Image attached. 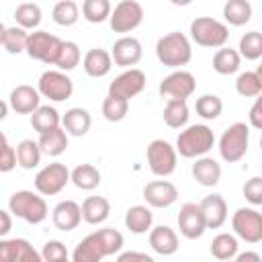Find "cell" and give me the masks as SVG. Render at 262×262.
Here are the masks:
<instances>
[{
	"label": "cell",
	"instance_id": "obj_1",
	"mask_svg": "<svg viewBox=\"0 0 262 262\" xmlns=\"http://www.w3.org/2000/svg\"><path fill=\"white\" fill-rule=\"evenodd\" d=\"M123 233L113 229V227H104L98 231H92L90 235H86L74 250L72 260L74 262H100L106 256H115L121 252L123 248Z\"/></svg>",
	"mask_w": 262,
	"mask_h": 262
},
{
	"label": "cell",
	"instance_id": "obj_2",
	"mask_svg": "<svg viewBox=\"0 0 262 262\" xmlns=\"http://www.w3.org/2000/svg\"><path fill=\"white\" fill-rule=\"evenodd\" d=\"M156 57L162 66L168 68H182L192 59V47L184 33L172 31L158 39L156 43Z\"/></svg>",
	"mask_w": 262,
	"mask_h": 262
},
{
	"label": "cell",
	"instance_id": "obj_3",
	"mask_svg": "<svg viewBox=\"0 0 262 262\" xmlns=\"http://www.w3.org/2000/svg\"><path fill=\"white\" fill-rule=\"evenodd\" d=\"M215 145V135L209 125H188L176 137V154L182 158H201L207 156Z\"/></svg>",
	"mask_w": 262,
	"mask_h": 262
},
{
	"label": "cell",
	"instance_id": "obj_4",
	"mask_svg": "<svg viewBox=\"0 0 262 262\" xmlns=\"http://www.w3.org/2000/svg\"><path fill=\"white\" fill-rule=\"evenodd\" d=\"M8 211L31 223V225H37V223H43L49 215V207L43 199V194L39 192H33V190H16L10 194L8 199Z\"/></svg>",
	"mask_w": 262,
	"mask_h": 262
},
{
	"label": "cell",
	"instance_id": "obj_5",
	"mask_svg": "<svg viewBox=\"0 0 262 262\" xmlns=\"http://www.w3.org/2000/svg\"><path fill=\"white\" fill-rule=\"evenodd\" d=\"M190 39L209 49H219L227 43L229 39V29L225 23L211 18V16H196L190 23Z\"/></svg>",
	"mask_w": 262,
	"mask_h": 262
},
{
	"label": "cell",
	"instance_id": "obj_6",
	"mask_svg": "<svg viewBox=\"0 0 262 262\" xmlns=\"http://www.w3.org/2000/svg\"><path fill=\"white\" fill-rule=\"evenodd\" d=\"M248 143H250V127L246 123L237 121V123L229 125L221 133V137H219V154L227 164H235L246 156Z\"/></svg>",
	"mask_w": 262,
	"mask_h": 262
},
{
	"label": "cell",
	"instance_id": "obj_7",
	"mask_svg": "<svg viewBox=\"0 0 262 262\" xmlns=\"http://www.w3.org/2000/svg\"><path fill=\"white\" fill-rule=\"evenodd\" d=\"M59 47H61V39L47 33V31H33L29 33L27 37V55L31 59H39L47 66H53L55 59H57V53H59Z\"/></svg>",
	"mask_w": 262,
	"mask_h": 262
},
{
	"label": "cell",
	"instance_id": "obj_8",
	"mask_svg": "<svg viewBox=\"0 0 262 262\" xmlns=\"http://www.w3.org/2000/svg\"><path fill=\"white\" fill-rule=\"evenodd\" d=\"M70 182V170L61 162H51L35 174V190L43 196H53Z\"/></svg>",
	"mask_w": 262,
	"mask_h": 262
},
{
	"label": "cell",
	"instance_id": "obj_9",
	"mask_svg": "<svg viewBox=\"0 0 262 262\" xmlns=\"http://www.w3.org/2000/svg\"><path fill=\"white\" fill-rule=\"evenodd\" d=\"M231 227L233 233L248 244L262 242V213L254 207H239L231 217Z\"/></svg>",
	"mask_w": 262,
	"mask_h": 262
},
{
	"label": "cell",
	"instance_id": "obj_10",
	"mask_svg": "<svg viewBox=\"0 0 262 262\" xmlns=\"http://www.w3.org/2000/svg\"><path fill=\"white\" fill-rule=\"evenodd\" d=\"M37 90L43 98H49L53 102H61V100H68L72 96L74 82L61 70H47L41 74V78L37 82Z\"/></svg>",
	"mask_w": 262,
	"mask_h": 262
},
{
	"label": "cell",
	"instance_id": "obj_11",
	"mask_svg": "<svg viewBox=\"0 0 262 262\" xmlns=\"http://www.w3.org/2000/svg\"><path fill=\"white\" fill-rule=\"evenodd\" d=\"M143 20V6L137 0H121L108 14V25L115 33H131Z\"/></svg>",
	"mask_w": 262,
	"mask_h": 262
},
{
	"label": "cell",
	"instance_id": "obj_12",
	"mask_svg": "<svg viewBox=\"0 0 262 262\" xmlns=\"http://www.w3.org/2000/svg\"><path fill=\"white\" fill-rule=\"evenodd\" d=\"M147 166L156 176H170L176 170V147H172L166 139H154L147 145Z\"/></svg>",
	"mask_w": 262,
	"mask_h": 262
},
{
	"label": "cell",
	"instance_id": "obj_13",
	"mask_svg": "<svg viewBox=\"0 0 262 262\" xmlns=\"http://www.w3.org/2000/svg\"><path fill=\"white\" fill-rule=\"evenodd\" d=\"M194 88H196V80L186 70H174L160 82V94L166 100H172V98L186 100L194 92Z\"/></svg>",
	"mask_w": 262,
	"mask_h": 262
},
{
	"label": "cell",
	"instance_id": "obj_14",
	"mask_svg": "<svg viewBox=\"0 0 262 262\" xmlns=\"http://www.w3.org/2000/svg\"><path fill=\"white\" fill-rule=\"evenodd\" d=\"M143 88H145V74L137 68H129L108 84V94L129 100L139 92H143Z\"/></svg>",
	"mask_w": 262,
	"mask_h": 262
},
{
	"label": "cell",
	"instance_id": "obj_15",
	"mask_svg": "<svg viewBox=\"0 0 262 262\" xmlns=\"http://www.w3.org/2000/svg\"><path fill=\"white\" fill-rule=\"evenodd\" d=\"M178 229L186 239H199L205 231V217L201 213V207L196 203H184L178 213Z\"/></svg>",
	"mask_w": 262,
	"mask_h": 262
},
{
	"label": "cell",
	"instance_id": "obj_16",
	"mask_svg": "<svg viewBox=\"0 0 262 262\" xmlns=\"http://www.w3.org/2000/svg\"><path fill=\"white\" fill-rule=\"evenodd\" d=\"M41 254L23 237L0 239V262H39Z\"/></svg>",
	"mask_w": 262,
	"mask_h": 262
},
{
	"label": "cell",
	"instance_id": "obj_17",
	"mask_svg": "<svg viewBox=\"0 0 262 262\" xmlns=\"http://www.w3.org/2000/svg\"><path fill=\"white\" fill-rule=\"evenodd\" d=\"M143 55V47L139 43V39L135 37H121L115 41V45L111 47V59L115 66H121V68H131L135 63H139Z\"/></svg>",
	"mask_w": 262,
	"mask_h": 262
},
{
	"label": "cell",
	"instance_id": "obj_18",
	"mask_svg": "<svg viewBox=\"0 0 262 262\" xmlns=\"http://www.w3.org/2000/svg\"><path fill=\"white\" fill-rule=\"evenodd\" d=\"M143 199L154 209H166L176 203L178 188L168 180H154L143 186Z\"/></svg>",
	"mask_w": 262,
	"mask_h": 262
},
{
	"label": "cell",
	"instance_id": "obj_19",
	"mask_svg": "<svg viewBox=\"0 0 262 262\" xmlns=\"http://www.w3.org/2000/svg\"><path fill=\"white\" fill-rule=\"evenodd\" d=\"M199 207H201V213L205 217L207 229H219L227 221V203L219 192L207 194L199 203Z\"/></svg>",
	"mask_w": 262,
	"mask_h": 262
},
{
	"label": "cell",
	"instance_id": "obj_20",
	"mask_svg": "<svg viewBox=\"0 0 262 262\" xmlns=\"http://www.w3.org/2000/svg\"><path fill=\"white\" fill-rule=\"evenodd\" d=\"M39 104H41V94L37 88L29 86V84H20V86L12 88V92L8 96V106L18 115H31Z\"/></svg>",
	"mask_w": 262,
	"mask_h": 262
},
{
	"label": "cell",
	"instance_id": "obj_21",
	"mask_svg": "<svg viewBox=\"0 0 262 262\" xmlns=\"http://www.w3.org/2000/svg\"><path fill=\"white\" fill-rule=\"evenodd\" d=\"M51 221H53L55 229H59V231H72L82 221V209H80V205L76 201H61V203H57L53 207Z\"/></svg>",
	"mask_w": 262,
	"mask_h": 262
},
{
	"label": "cell",
	"instance_id": "obj_22",
	"mask_svg": "<svg viewBox=\"0 0 262 262\" xmlns=\"http://www.w3.org/2000/svg\"><path fill=\"white\" fill-rule=\"evenodd\" d=\"M192 178L201 186H217L221 180V164L209 156L194 158L192 164Z\"/></svg>",
	"mask_w": 262,
	"mask_h": 262
},
{
	"label": "cell",
	"instance_id": "obj_23",
	"mask_svg": "<svg viewBox=\"0 0 262 262\" xmlns=\"http://www.w3.org/2000/svg\"><path fill=\"white\" fill-rule=\"evenodd\" d=\"M149 246L160 256H172L178 250V233L168 225L149 229Z\"/></svg>",
	"mask_w": 262,
	"mask_h": 262
},
{
	"label": "cell",
	"instance_id": "obj_24",
	"mask_svg": "<svg viewBox=\"0 0 262 262\" xmlns=\"http://www.w3.org/2000/svg\"><path fill=\"white\" fill-rule=\"evenodd\" d=\"M90 125H92V117L82 106H72L61 117V127L66 129L68 135H74V137L86 135L90 131Z\"/></svg>",
	"mask_w": 262,
	"mask_h": 262
},
{
	"label": "cell",
	"instance_id": "obj_25",
	"mask_svg": "<svg viewBox=\"0 0 262 262\" xmlns=\"http://www.w3.org/2000/svg\"><path fill=\"white\" fill-rule=\"evenodd\" d=\"M82 66H84V72L90 78H104L113 68V59H111V53L106 49L94 47V49L86 51V55L82 59Z\"/></svg>",
	"mask_w": 262,
	"mask_h": 262
},
{
	"label": "cell",
	"instance_id": "obj_26",
	"mask_svg": "<svg viewBox=\"0 0 262 262\" xmlns=\"http://www.w3.org/2000/svg\"><path fill=\"white\" fill-rule=\"evenodd\" d=\"M39 147L41 154L49 156V158H57L68 149V133L63 127H53L45 133H39Z\"/></svg>",
	"mask_w": 262,
	"mask_h": 262
},
{
	"label": "cell",
	"instance_id": "obj_27",
	"mask_svg": "<svg viewBox=\"0 0 262 262\" xmlns=\"http://www.w3.org/2000/svg\"><path fill=\"white\" fill-rule=\"evenodd\" d=\"M80 209H82V219L86 223H90V225H98V223L106 221L108 215H111V203H108V199L96 196V194L94 196H86L84 203L80 205Z\"/></svg>",
	"mask_w": 262,
	"mask_h": 262
},
{
	"label": "cell",
	"instance_id": "obj_28",
	"mask_svg": "<svg viewBox=\"0 0 262 262\" xmlns=\"http://www.w3.org/2000/svg\"><path fill=\"white\" fill-rule=\"evenodd\" d=\"M151 223H154V213L145 205H133L125 213V227L135 235L147 233L151 229Z\"/></svg>",
	"mask_w": 262,
	"mask_h": 262
},
{
	"label": "cell",
	"instance_id": "obj_29",
	"mask_svg": "<svg viewBox=\"0 0 262 262\" xmlns=\"http://www.w3.org/2000/svg\"><path fill=\"white\" fill-rule=\"evenodd\" d=\"M252 12L254 10H252L250 0H227L223 4V18L231 27H242V25L250 23Z\"/></svg>",
	"mask_w": 262,
	"mask_h": 262
},
{
	"label": "cell",
	"instance_id": "obj_30",
	"mask_svg": "<svg viewBox=\"0 0 262 262\" xmlns=\"http://www.w3.org/2000/svg\"><path fill=\"white\" fill-rule=\"evenodd\" d=\"M239 63H242V57L237 53V49H231V47H219L213 55V70L221 76H229V74H235L239 70Z\"/></svg>",
	"mask_w": 262,
	"mask_h": 262
},
{
	"label": "cell",
	"instance_id": "obj_31",
	"mask_svg": "<svg viewBox=\"0 0 262 262\" xmlns=\"http://www.w3.org/2000/svg\"><path fill=\"white\" fill-rule=\"evenodd\" d=\"M70 182L80 190H94L100 184V172L92 164H80L70 172Z\"/></svg>",
	"mask_w": 262,
	"mask_h": 262
},
{
	"label": "cell",
	"instance_id": "obj_32",
	"mask_svg": "<svg viewBox=\"0 0 262 262\" xmlns=\"http://www.w3.org/2000/svg\"><path fill=\"white\" fill-rule=\"evenodd\" d=\"M59 123H61L59 113L49 104H39L31 113V127L37 133H45V131H49L53 127H59Z\"/></svg>",
	"mask_w": 262,
	"mask_h": 262
},
{
	"label": "cell",
	"instance_id": "obj_33",
	"mask_svg": "<svg viewBox=\"0 0 262 262\" xmlns=\"http://www.w3.org/2000/svg\"><path fill=\"white\" fill-rule=\"evenodd\" d=\"M235 90L244 98H256L262 92V68L256 72H242L235 80Z\"/></svg>",
	"mask_w": 262,
	"mask_h": 262
},
{
	"label": "cell",
	"instance_id": "obj_34",
	"mask_svg": "<svg viewBox=\"0 0 262 262\" xmlns=\"http://www.w3.org/2000/svg\"><path fill=\"white\" fill-rule=\"evenodd\" d=\"M188 104L186 100H178V98H172V100H166V106H164V123L172 129H182L186 123H188Z\"/></svg>",
	"mask_w": 262,
	"mask_h": 262
},
{
	"label": "cell",
	"instance_id": "obj_35",
	"mask_svg": "<svg viewBox=\"0 0 262 262\" xmlns=\"http://www.w3.org/2000/svg\"><path fill=\"white\" fill-rule=\"evenodd\" d=\"M16 164L25 170H33L41 164V147L37 141L33 139H23L18 145H16Z\"/></svg>",
	"mask_w": 262,
	"mask_h": 262
},
{
	"label": "cell",
	"instance_id": "obj_36",
	"mask_svg": "<svg viewBox=\"0 0 262 262\" xmlns=\"http://www.w3.org/2000/svg\"><path fill=\"white\" fill-rule=\"evenodd\" d=\"M51 18L59 27H72L80 18V8L74 0H57L51 10Z\"/></svg>",
	"mask_w": 262,
	"mask_h": 262
},
{
	"label": "cell",
	"instance_id": "obj_37",
	"mask_svg": "<svg viewBox=\"0 0 262 262\" xmlns=\"http://www.w3.org/2000/svg\"><path fill=\"white\" fill-rule=\"evenodd\" d=\"M237 237L231 233H219L213 237L211 242V254L217 260H233V256L237 254Z\"/></svg>",
	"mask_w": 262,
	"mask_h": 262
},
{
	"label": "cell",
	"instance_id": "obj_38",
	"mask_svg": "<svg viewBox=\"0 0 262 262\" xmlns=\"http://www.w3.org/2000/svg\"><path fill=\"white\" fill-rule=\"evenodd\" d=\"M14 20L18 27H23L27 31H31V29L35 31L41 25V8L33 2H23L14 10Z\"/></svg>",
	"mask_w": 262,
	"mask_h": 262
},
{
	"label": "cell",
	"instance_id": "obj_39",
	"mask_svg": "<svg viewBox=\"0 0 262 262\" xmlns=\"http://www.w3.org/2000/svg\"><path fill=\"white\" fill-rule=\"evenodd\" d=\"M237 53H239V57H244V59H248V61L260 59V57H262V33L250 31V33L242 35Z\"/></svg>",
	"mask_w": 262,
	"mask_h": 262
},
{
	"label": "cell",
	"instance_id": "obj_40",
	"mask_svg": "<svg viewBox=\"0 0 262 262\" xmlns=\"http://www.w3.org/2000/svg\"><path fill=\"white\" fill-rule=\"evenodd\" d=\"M82 59V53H80V47L78 43L74 41H61V47H59V53H57V59L53 66H57V70L61 72H72Z\"/></svg>",
	"mask_w": 262,
	"mask_h": 262
},
{
	"label": "cell",
	"instance_id": "obj_41",
	"mask_svg": "<svg viewBox=\"0 0 262 262\" xmlns=\"http://www.w3.org/2000/svg\"><path fill=\"white\" fill-rule=\"evenodd\" d=\"M111 10H113L111 0H84L82 2V16L92 25L104 23Z\"/></svg>",
	"mask_w": 262,
	"mask_h": 262
},
{
	"label": "cell",
	"instance_id": "obj_42",
	"mask_svg": "<svg viewBox=\"0 0 262 262\" xmlns=\"http://www.w3.org/2000/svg\"><path fill=\"white\" fill-rule=\"evenodd\" d=\"M194 111L205 121H215L223 111V100L217 94H203L194 102Z\"/></svg>",
	"mask_w": 262,
	"mask_h": 262
},
{
	"label": "cell",
	"instance_id": "obj_43",
	"mask_svg": "<svg viewBox=\"0 0 262 262\" xmlns=\"http://www.w3.org/2000/svg\"><path fill=\"white\" fill-rule=\"evenodd\" d=\"M129 113V100L125 98H119V96H113V94H106V98L102 100V117L111 123H119L127 117Z\"/></svg>",
	"mask_w": 262,
	"mask_h": 262
},
{
	"label": "cell",
	"instance_id": "obj_44",
	"mask_svg": "<svg viewBox=\"0 0 262 262\" xmlns=\"http://www.w3.org/2000/svg\"><path fill=\"white\" fill-rule=\"evenodd\" d=\"M27 37H29L27 29H23V27H18V25H16V27H6L4 39H2V47H4L8 53L18 55V53H23L25 47H27Z\"/></svg>",
	"mask_w": 262,
	"mask_h": 262
},
{
	"label": "cell",
	"instance_id": "obj_45",
	"mask_svg": "<svg viewBox=\"0 0 262 262\" xmlns=\"http://www.w3.org/2000/svg\"><path fill=\"white\" fill-rule=\"evenodd\" d=\"M41 260H47V262H63V260H68V250H66V246L59 239H49V242L43 244Z\"/></svg>",
	"mask_w": 262,
	"mask_h": 262
},
{
	"label": "cell",
	"instance_id": "obj_46",
	"mask_svg": "<svg viewBox=\"0 0 262 262\" xmlns=\"http://www.w3.org/2000/svg\"><path fill=\"white\" fill-rule=\"evenodd\" d=\"M244 196L250 205L258 207L262 205V178L260 176H252L246 184H244Z\"/></svg>",
	"mask_w": 262,
	"mask_h": 262
},
{
	"label": "cell",
	"instance_id": "obj_47",
	"mask_svg": "<svg viewBox=\"0 0 262 262\" xmlns=\"http://www.w3.org/2000/svg\"><path fill=\"white\" fill-rule=\"evenodd\" d=\"M16 168V151L12 145H8V141L0 143V174L12 172Z\"/></svg>",
	"mask_w": 262,
	"mask_h": 262
},
{
	"label": "cell",
	"instance_id": "obj_48",
	"mask_svg": "<svg viewBox=\"0 0 262 262\" xmlns=\"http://www.w3.org/2000/svg\"><path fill=\"white\" fill-rule=\"evenodd\" d=\"M248 119H250V125H252L254 129H262V100H260L258 96H256V102H254L252 108H250Z\"/></svg>",
	"mask_w": 262,
	"mask_h": 262
},
{
	"label": "cell",
	"instance_id": "obj_49",
	"mask_svg": "<svg viewBox=\"0 0 262 262\" xmlns=\"http://www.w3.org/2000/svg\"><path fill=\"white\" fill-rule=\"evenodd\" d=\"M117 260L119 262H133V260H139V262H151V256L147 254H141V252H123V254H117Z\"/></svg>",
	"mask_w": 262,
	"mask_h": 262
},
{
	"label": "cell",
	"instance_id": "obj_50",
	"mask_svg": "<svg viewBox=\"0 0 262 262\" xmlns=\"http://www.w3.org/2000/svg\"><path fill=\"white\" fill-rule=\"evenodd\" d=\"M10 229H12V215H10V211L0 209V237L8 235Z\"/></svg>",
	"mask_w": 262,
	"mask_h": 262
},
{
	"label": "cell",
	"instance_id": "obj_51",
	"mask_svg": "<svg viewBox=\"0 0 262 262\" xmlns=\"http://www.w3.org/2000/svg\"><path fill=\"white\" fill-rule=\"evenodd\" d=\"M237 262H246V260H252V262H260V254H254V252H244V254H235L233 256Z\"/></svg>",
	"mask_w": 262,
	"mask_h": 262
},
{
	"label": "cell",
	"instance_id": "obj_52",
	"mask_svg": "<svg viewBox=\"0 0 262 262\" xmlns=\"http://www.w3.org/2000/svg\"><path fill=\"white\" fill-rule=\"evenodd\" d=\"M6 115H8V104L0 98V121H4V119H6Z\"/></svg>",
	"mask_w": 262,
	"mask_h": 262
},
{
	"label": "cell",
	"instance_id": "obj_53",
	"mask_svg": "<svg viewBox=\"0 0 262 262\" xmlns=\"http://www.w3.org/2000/svg\"><path fill=\"white\" fill-rule=\"evenodd\" d=\"M170 2H172L174 6H188L192 0H170Z\"/></svg>",
	"mask_w": 262,
	"mask_h": 262
},
{
	"label": "cell",
	"instance_id": "obj_54",
	"mask_svg": "<svg viewBox=\"0 0 262 262\" xmlns=\"http://www.w3.org/2000/svg\"><path fill=\"white\" fill-rule=\"evenodd\" d=\"M4 31H6V27H4V23L0 20V45H2V39H4Z\"/></svg>",
	"mask_w": 262,
	"mask_h": 262
},
{
	"label": "cell",
	"instance_id": "obj_55",
	"mask_svg": "<svg viewBox=\"0 0 262 262\" xmlns=\"http://www.w3.org/2000/svg\"><path fill=\"white\" fill-rule=\"evenodd\" d=\"M4 141H6V135H4L2 131H0V143H4Z\"/></svg>",
	"mask_w": 262,
	"mask_h": 262
}]
</instances>
